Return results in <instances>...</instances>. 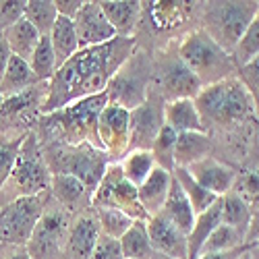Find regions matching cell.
Returning <instances> with one entry per match:
<instances>
[{
    "label": "cell",
    "instance_id": "obj_1",
    "mask_svg": "<svg viewBox=\"0 0 259 259\" xmlns=\"http://www.w3.org/2000/svg\"><path fill=\"white\" fill-rule=\"evenodd\" d=\"M135 37H114L94 48H83L56 69L48 81V96L39 112L50 114L73 102L106 92L116 71L133 56Z\"/></svg>",
    "mask_w": 259,
    "mask_h": 259
},
{
    "label": "cell",
    "instance_id": "obj_2",
    "mask_svg": "<svg viewBox=\"0 0 259 259\" xmlns=\"http://www.w3.org/2000/svg\"><path fill=\"white\" fill-rule=\"evenodd\" d=\"M108 104L106 92L73 102L69 106L54 110L44 116V128L48 133L56 135L60 143L67 145H81L90 143L102 149L98 137V118Z\"/></svg>",
    "mask_w": 259,
    "mask_h": 259
},
{
    "label": "cell",
    "instance_id": "obj_3",
    "mask_svg": "<svg viewBox=\"0 0 259 259\" xmlns=\"http://www.w3.org/2000/svg\"><path fill=\"white\" fill-rule=\"evenodd\" d=\"M195 106L203 122H239L257 114L255 102L239 77H228L218 83L205 85L197 94Z\"/></svg>",
    "mask_w": 259,
    "mask_h": 259
},
{
    "label": "cell",
    "instance_id": "obj_4",
    "mask_svg": "<svg viewBox=\"0 0 259 259\" xmlns=\"http://www.w3.org/2000/svg\"><path fill=\"white\" fill-rule=\"evenodd\" d=\"M177 56L201 81L203 88L232 77V71L236 69L232 56L224 52L203 29H195L187 33L181 41Z\"/></svg>",
    "mask_w": 259,
    "mask_h": 259
},
{
    "label": "cell",
    "instance_id": "obj_5",
    "mask_svg": "<svg viewBox=\"0 0 259 259\" xmlns=\"http://www.w3.org/2000/svg\"><path fill=\"white\" fill-rule=\"evenodd\" d=\"M259 11L257 0H236V3H207L203 9V31L224 52L232 54L245 35L253 17Z\"/></svg>",
    "mask_w": 259,
    "mask_h": 259
},
{
    "label": "cell",
    "instance_id": "obj_6",
    "mask_svg": "<svg viewBox=\"0 0 259 259\" xmlns=\"http://www.w3.org/2000/svg\"><path fill=\"white\" fill-rule=\"evenodd\" d=\"M108 166H110V156L104 149L90 143H81V145L56 143L50 149L48 170L52 168V175H56V172L71 175L88 187L90 193L96 191Z\"/></svg>",
    "mask_w": 259,
    "mask_h": 259
},
{
    "label": "cell",
    "instance_id": "obj_7",
    "mask_svg": "<svg viewBox=\"0 0 259 259\" xmlns=\"http://www.w3.org/2000/svg\"><path fill=\"white\" fill-rule=\"evenodd\" d=\"M149 77H152V67L145 52H133L116 75L110 79L106 88L108 104L120 106L124 110H135L141 104L149 100Z\"/></svg>",
    "mask_w": 259,
    "mask_h": 259
},
{
    "label": "cell",
    "instance_id": "obj_8",
    "mask_svg": "<svg viewBox=\"0 0 259 259\" xmlns=\"http://www.w3.org/2000/svg\"><path fill=\"white\" fill-rule=\"evenodd\" d=\"M7 185L11 189V201L19 197L39 195V193H46V189L50 187V170L33 135H25Z\"/></svg>",
    "mask_w": 259,
    "mask_h": 259
},
{
    "label": "cell",
    "instance_id": "obj_9",
    "mask_svg": "<svg viewBox=\"0 0 259 259\" xmlns=\"http://www.w3.org/2000/svg\"><path fill=\"white\" fill-rule=\"evenodd\" d=\"M46 211V193L19 197L0 211V241L9 245H27L37 222Z\"/></svg>",
    "mask_w": 259,
    "mask_h": 259
},
{
    "label": "cell",
    "instance_id": "obj_10",
    "mask_svg": "<svg viewBox=\"0 0 259 259\" xmlns=\"http://www.w3.org/2000/svg\"><path fill=\"white\" fill-rule=\"evenodd\" d=\"M94 207H114L133 220H147V213L139 203L137 187L131 185L120 170V164H110L96 191L92 193Z\"/></svg>",
    "mask_w": 259,
    "mask_h": 259
},
{
    "label": "cell",
    "instance_id": "obj_11",
    "mask_svg": "<svg viewBox=\"0 0 259 259\" xmlns=\"http://www.w3.org/2000/svg\"><path fill=\"white\" fill-rule=\"evenodd\" d=\"M69 236V215L60 209H46L25 245L31 259H54Z\"/></svg>",
    "mask_w": 259,
    "mask_h": 259
},
{
    "label": "cell",
    "instance_id": "obj_12",
    "mask_svg": "<svg viewBox=\"0 0 259 259\" xmlns=\"http://www.w3.org/2000/svg\"><path fill=\"white\" fill-rule=\"evenodd\" d=\"M100 145L110 158H124L131 143V112L120 106L106 104L98 118Z\"/></svg>",
    "mask_w": 259,
    "mask_h": 259
},
{
    "label": "cell",
    "instance_id": "obj_13",
    "mask_svg": "<svg viewBox=\"0 0 259 259\" xmlns=\"http://www.w3.org/2000/svg\"><path fill=\"white\" fill-rule=\"evenodd\" d=\"M160 90L166 102L195 100L197 94L203 90V85L185 67V62L179 56H172L166 58V62L160 67Z\"/></svg>",
    "mask_w": 259,
    "mask_h": 259
},
{
    "label": "cell",
    "instance_id": "obj_14",
    "mask_svg": "<svg viewBox=\"0 0 259 259\" xmlns=\"http://www.w3.org/2000/svg\"><path fill=\"white\" fill-rule=\"evenodd\" d=\"M147 234L152 241L154 253L166 259H189V243L187 234L172 224L162 213H156L147 218Z\"/></svg>",
    "mask_w": 259,
    "mask_h": 259
},
{
    "label": "cell",
    "instance_id": "obj_15",
    "mask_svg": "<svg viewBox=\"0 0 259 259\" xmlns=\"http://www.w3.org/2000/svg\"><path fill=\"white\" fill-rule=\"evenodd\" d=\"M75 31L79 37V48H94L108 44L116 37L112 25L106 21L100 3H85L79 15L75 17Z\"/></svg>",
    "mask_w": 259,
    "mask_h": 259
},
{
    "label": "cell",
    "instance_id": "obj_16",
    "mask_svg": "<svg viewBox=\"0 0 259 259\" xmlns=\"http://www.w3.org/2000/svg\"><path fill=\"white\" fill-rule=\"evenodd\" d=\"M164 126V108L149 98L145 104L131 110V149H152V143Z\"/></svg>",
    "mask_w": 259,
    "mask_h": 259
},
{
    "label": "cell",
    "instance_id": "obj_17",
    "mask_svg": "<svg viewBox=\"0 0 259 259\" xmlns=\"http://www.w3.org/2000/svg\"><path fill=\"white\" fill-rule=\"evenodd\" d=\"M187 170L203 189L213 193L215 197H224L226 193H230L232 187H234V181H236L234 168L211 158V156H207V158H203L195 164H191Z\"/></svg>",
    "mask_w": 259,
    "mask_h": 259
},
{
    "label": "cell",
    "instance_id": "obj_18",
    "mask_svg": "<svg viewBox=\"0 0 259 259\" xmlns=\"http://www.w3.org/2000/svg\"><path fill=\"white\" fill-rule=\"evenodd\" d=\"M100 9L106 21L112 25L116 37H133L143 9L141 3L137 0H102Z\"/></svg>",
    "mask_w": 259,
    "mask_h": 259
},
{
    "label": "cell",
    "instance_id": "obj_19",
    "mask_svg": "<svg viewBox=\"0 0 259 259\" xmlns=\"http://www.w3.org/2000/svg\"><path fill=\"white\" fill-rule=\"evenodd\" d=\"M172 187V172L156 166L154 172L147 177V181L137 187V195H139V203L145 209L147 218L160 213L166 199H168V193Z\"/></svg>",
    "mask_w": 259,
    "mask_h": 259
},
{
    "label": "cell",
    "instance_id": "obj_20",
    "mask_svg": "<svg viewBox=\"0 0 259 259\" xmlns=\"http://www.w3.org/2000/svg\"><path fill=\"white\" fill-rule=\"evenodd\" d=\"M164 124L179 133H205V122L195 106V100H175L164 106Z\"/></svg>",
    "mask_w": 259,
    "mask_h": 259
},
{
    "label": "cell",
    "instance_id": "obj_21",
    "mask_svg": "<svg viewBox=\"0 0 259 259\" xmlns=\"http://www.w3.org/2000/svg\"><path fill=\"white\" fill-rule=\"evenodd\" d=\"M100 224L98 218L92 215H81V218L69 228L67 247L77 259H90L98 239H100Z\"/></svg>",
    "mask_w": 259,
    "mask_h": 259
},
{
    "label": "cell",
    "instance_id": "obj_22",
    "mask_svg": "<svg viewBox=\"0 0 259 259\" xmlns=\"http://www.w3.org/2000/svg\"><path fill=\"white\" fill-rule=\"evenodd\" d=\"M222 222V203L220 199L215 201L209 209L201 211L197 218H195V224H193L191 232L187 234V243H189V259H197L205 241L211 236V232L220 226Z\"/></svg>",
    "mask_w": 259,
    "mask_h": 259
},
{
    "label": "cell",
    "instance_id": "obj_23",
    "mask_svg": "<svg viewBox=\"0 0 259 259\" xmlns=\"http://www.w3.org/2000/svg\"><path fill=\"white\" fill-rule=\"evenodd\" d=\"M213 141L207 133H179L175 147V162L181 168H189L211 154Z\"/></svg>",
    "mask_w": 259,
    "mask_h": 259
},
{
    "label": "cell",
    "instance_id": "obj_24",
    "mask_svg": "<svg viewBox=\"0 0 259 259\" xmlns=\"http://www.w3.org/2000/svg\"><path fill=\"white\" fill-rule=\"evenodd\" d=\"M160 213L164 215V218H168L172 224H177L185 234H189L193 224H195L197 213L193 211L187 195L183 193L181 185L175 181V177H172V187H170V193H168V199H166Z\"/></svg>",
    "mask_w": 259,
    "mask_h": 259
},
{
    "label": "cell",
    "instance_id": "obj_25",
    "mask_svg": "<svg viewBox=\"0 0 259 259\" xmlns=\"http://www.w3.org/2000/svg\"><path fill=\"white\" fill-rule=\"evenodd\" d=\"M50 189L56 201L69 209L81 207L88 199L92 201V193L88 191V187L71 175H60V172L50 175Z\"/></svg>",
    "mask_w": 259,
    "mask_h": 259
},
{
    "label": "cell",
    "instance_id": "obj_26",
    "mask_svg": "<svg viewBox=\"0 0 259 259\" xmlns=\"http://www.w3.org/2000/svg\"><path fill=\"white\" fill-rule=\"evenodd\" d=\"M48 96V88L44 83H37L33 88H27L23 92H17L11 96H5L0 100V116H7V118H15L29 112L31 108H41Z\"/></svg>",
    "mask_w": 259,
    "mask_h": 259
},
{
    "label": "cell",
    "instance_id": "obj_27",
    "mask_svg": "<svg viewBox=\"0 0 259 259\" xmlns=\"http://www.w3.org/2000/svg\"><path fill=\"white\" fill-rule=\"evenodd\" d=\"M195 3H181V0H168V3H152L149 7V15H152V23L162 29L170 31L177 29L183 23H187V19L191 17Z\"/></svg>",
    "mask_w": 259,
    "mask_h": 259
},
{
    "label": "cell",
    "instance_id": "obj_28",
    "mask_svg": "<svg viewBox=\"0 0 259 259\" xmlns=\"http://www.w3.org/2000/svg\"><path fill=\"white\" fill-rule=\"evenodd\" d=\"M50 41H52V48L56 54V64L62 67L71 56H75L81 48H79V37L75 31V23L67 17H60L56 19V23L50 31Z\"/></svg>",
    "mask_w": 259,
    "mask_h": 259
},
{
    "label": "cell",
    "instance_id": "obj_29",
    "mask_svg": "<svg viewBox=\"0 0 259 259\" xmlns=\"http://www.w3.org/2000/svg\"><path fill=\"white\" fill-rule=\"evenodd\" d=\"M7 41H9V48L13 52V56H19V58H23V60H31V54L37 46V41H39V33L35 31V27L29 23V21L23 17V19H19L17 23H13L9 29L3 31Z\"/></svg>",
    "mask_w": 259,
    "mask_h": 259
},
{
    "label": "cell",
    "instance_id": "obj_30",
    "mask_svg": "<svg viewBox=\"0 0 259 259\" xmlns=\"http://www.w3.org/2000/svg\"><path fill=\"white\" fill-rule=\"evenodd\" d=\"M39 81L35 79L33 71H31V64L19 56H13L9 67L0 79V96H11V94H17V92H23L27 88H33Z\"/></svg>",
    "mask_w": 259,
    "mask_h": 259
},
{
    "label": "cell",
    "instance_id": "obj_31",
    "mask_svg": "<svg viewBox=\"0 0 259 259\" xmlns=\"http://www.w3.org/2000/svg\"><path fill=\"white\" fill-rule=\"evenodd\" d=\"M118 241L124 259H152L156 255L147 234V220H135Z\"/></svg>",
    "mask_w": 259,
    "mask_h": 259
},
{
    "label": "cell",
    "instance_id": "obj_32",
    "mask_svg": "<svg viewBox=\"0 0 259 259\" xmlns=\"http://www.w3.org/2000/svg\"><path fill=\"white\" fill-rule=\"evenodd\" d=\"M172 177H175V181L181 185V189H183V193L187 195V199H189L193 211H195L197 215H199L201 211L209 209L215 201L220 199V197H215L213 193H209L207 189H203L195 179L189 175V170H187V168L177 166L175 170H172Z\"/></svg>",
    "mask_w": 259,
    "mask_h": 259
},
{
    "label": "cell",
    "instance_id": "obj_33",
    "mask_svg": "<svg viewBox=\"0 0 259 259\" xmlns=\"http://www.w3.org/2000/svg\"><path fill=\"white\" fill-rule=\"evenodd\" d=\"M118 164L124 179L135 187H141L156 168V160L149 149H131Z\"/></svg>",
    "mask_w": 259,
    "mask_h": 259
},
{
    "label": "cell",
    "instance_id": "obj_34",
    "mask_svg": "<svg viewBox=\"0 0 259 259\" xmlns=\"http://www.w3.org/2000/svg\"><path fill=\"white\" fill-rule=\"evenodd\" d=\"M220 203H222V224H228L236 230H241L243 234H249L251 220H253L251 207L234 191L220 197Z\"/></svg>",
    "mask_w": 259,
    "mask_h": 259
},
{
    "label": "cell",
    "instance_id": "obj_35",
    "mask_svg": "<svg viewBox=\"0 0 259 259\" xmlns=\"http://www.w3.org/2000/svg\"><path fill=\"white\" fill-rule=\"evenodd\" d=\"M31 71L35 75V79L39 83H46L54 77L58 64H56V54H54V48H52V41H50V35H41L37 46L31 54Z\"/></svg>",
    "mask_w": 259,
    "mask_h": 259
},
{
    "label": "cell",
    "instance_id": "obj_36",
    "mask_svg": "<svg viewBox=\"0 0 259 259\" xmlns=\"http://www.w3.org/2000/svg\"><path fill=\"white\" fill-rule=\"evenodd\" d=\"M23 17L35 27L39 35H50L58 19V11H56L54 0H29V3H25Z\"/></svg>",
    "mask_w": 259,
    "mask_h": 259
},
{
    "label": "cell",
    "instance_id": "obj_37",
    "mask_svg": "<svg viewBox=\"0 0 259 259\" xmlns=\"http://www.w3.org/2000/svg\"><path fill=\"white\" fill-rule=\"evenodd\" d=\"M247 245V234H243L241 230H236L228 224H222L211 232V236L205 241L203 249L199 255L203 253H224V251H232V249H241Z\"/></svg>",
    "mask_w": 259,
    "mask_h": 259
},
{
    "label": "cell",
    "instance_id": "obj_38",
    "mask_svg": "<svg viewBox=\"0 0 259 259\" xmlns=\"http://www.w3.org/2000/svg\"><path fill=\"white\" fill-rule=\"evenodd\" d=\"M175 147H177V133L172 131L168 124H164L160 128V133L156 135L154 143H152V156L156 160V166L172 172L177 168V162H175Z\"/></svg>",
    "mask_w": 259,
    "mask_h": 259
},
{
    "label": "cell",
    "instance_id": "obj_39",
    "mask_svg": "<svg viewBox=\"0 0 259 259\" xmlns=\"http://www.w3.org/2000/svg\"><path fill=\"white\" fill-rule=\"evenodd\" d=\"M257 54H259V11H257V15L253 17L251 25L247 27L245 35L241 37V41L236 44V48L232 50L230 56H232L234 67L241 69V67H245L249 60H253Z\"/></svg>",
    "mask_w": 259,
    "mask_h": 259
},
{
    "label": "cell",
    "instance_id": "obj_40",
    "mask_svg": "<svg viewBox=\"0 0 259 259\" xmlns=\"http://www.w3.org/2000/svg\"><path fill=\"white\" fill-rule=\"evenodd\" d=\"M98 211V224H100V232L104 236H110V239H120V236L133 226V218H128L126 213L114 209V207H96Z\"/></svg>",
    "mask_w": 259,
    "mask_h": 259
},
{
    "label": "cell",
    "instance_id": "obj_41",
    "mask_svg": "<svg viewBox=\"0 0 259 259\" xmlns=\"http://www.w3.org/2000/svg\"><path fill=\"white\" fill-rule=\"evenodd\" d=\"M25 137H0V193H3Z\"/></svg>",
    "mask_w": 259,
    "mask_h": 259
},
{
    "label": "cell",
    "instance_id": "obj_42",
    "mask_svg": "<svg viewBox=\"0 0 259 259\" xmlns=\"http://www.w3.org/2000/svg\"><path fill=\"white\" fill-rule=\"evenodd\" d=\"M234 187L236 189H232V191L249 207H251V203H259V166L257 168H251V170H245L243 175L236 177Z\"/></svg>",
    "mask_w": 259,
    "mask_h": 259
},
{
    "label": "cell",
    "instance_id": "obj_43",
    "mask_svg": "<svg viewBox=\"0 0 259 259\" xmlns=\"http://www.w3.org/2000/svg\"><path fill=\"white\" fill-rule=\"evenodd\" d=\"M239 79L243 81L247 92L251 94L255 108H257V114H259V54L253 60H249L245 67L239 69Z\"/></svg>",
    "mask_w": 259,
    "mask_h": 259
},
{
    "label": "cell",
    "instance_id": "obj_44",
    "mask_svg": "<svg viewBox=\"0 0 259 259\" xmlns=\"http://www.w3.org/2000/svg\"><path fill=\"white\" fill-rule=\"evenodd\" d=\"M25 15V3L23 0H3L0 3V31L9 29L19 19Z\"/></svg>",
    "mask_w": 259,
    "mask_h": 259
},
{
    "label": "cell",
    "instance_id": "obj_45",
    "mask_svg": "<svg viewBox=\"0 0 259 259\" xmlns=\"http://www.w3.org/2000/svg\"><path fill=\"white\" fill-rule=\"evenodd\" d=\"M90 259H124L122 249H120V241L100 234V239H98Z\"/></svg>",
    "mask_w": 259,
    "mask_h": 259
},
{
    "label": "cell",
    "instance_id": "obj_46",
    "mask_svg": "<svg viewBox=\"0 0 259 259\" xmlns=\"http://www.w3.org/2000/svg\"><path fill=\"white\" fill-rule=\"evenodd\" d=\"M56 11L60 17H67L71 21H75V17L79 15V11L83 9V0H54Z\"/></svg>",
    "mask_w": 259,
    "mask_h": 259
},
{
    "label": "cell",
    "instance_id": "obj_47",
    "mask_svg": "<svg viewBox=\"0 0 259 259\" xmlns=\"http://www.w3.org/2000/svg\"><path fill=\"white\" fill-rule=\"evenodd\" d=\"M11 58H13V52L9 48V41H7L5 33L0 31V79H3V75H5V71L9 67V62H11Z\"/></svg>",
    "mask_w": 259,
    "mask_h": 259
},
{
    "label": "cell",
    "instance_id": "obj_48",
    "mask_svg": "<svg viewBox=\"0 0 259 259\" xmlns=\"http://www.w3.org/2000/svg\"><path fill=\"white\" fill-rule=\"evenodd\" d=\"M247 251V245L241 249H232V251H224V253H203L197 259H239L243 253Z\"/></svg>",
    "mask_w": 259,
    "mask_h": 259
},
{
    "label": "cell",
    "instance_id": "obj_49",
    "mask_svg": "<svg viewBox=\"0 0 259 259\" xmlns=\"http://www.w3.org/2000/svg\"><path fill=\"white\" fill-rule=\"evenodd\" d=\"M251 241H259V213L251 220V228H249V234H247V243Z\"/></svg>",
    "mask_w": 259,
    "mask_h": 259
},
{
    "label": "cell",
    "instance_id": "obj_50",
    "mask_svg": "<svg viewBox=\"0 0 259 259\" xmlns=\"http://www.w3.org/2000/svg\"><path fill=\"white\" fill-rule=\"evenodd\" d=\"M247 253H249V259H259V241L247 243Z\"/></svg>",
    "mask_w": 259,
    "mask_h": 259
},
{
    "label": "cell",
    "instance_id": "obj_51",
    "mask_svg": "<svg viewBox=\"0 0 259 259\" xmlns=\"http://www.w3.org/2000/svg\"><path fill=\"white\" fill-rule=\"evenodd\" d=\"M7 259H31V257L27 255V251H17V253H11Z\"/></svg>",
    "mask_w": 259,
    "mask_h": 259
},
{
    "label": "cell",
    "instance_id": "obj_52",
    "mask_svg": "<svg viewBox=\"0 0 259 259\" xmlns=\"http://www.w3.org/2000/svg\"><path fill=\"white\" fill-rule=\"evenodd\" d=\"M239 259H249V253H247V251H245V253H243V255H241V257H239Z\"/></svg>",
    "mask_w": 259,
    "mask_h": 259
},
{
    "label": "cell",
    "instance_id": "obj_53",
    "mask_svg": "<svg viewBox=\"0 0 259 259\" xmlns=\"http://www.w3.org/2000/svg\"><path fill=\"white\" fill-rule=\"evenodd\" d=\"M152 259H166V257H162V255H158V253H156V255H154Z\"/></svg>",
    "mask_w": 259,
    "mask_h": 259
},
{
    "label": "cell",
    "instance_id": "obj_54",
    "mask_svg": "<svg viewBox=\"0 0 259 259\" xmlns=\"http://www.w3.org/2000/svg\"><path fill=\"white\" fill-rule=\"evenodd\" d=\"M0 245H3V241H0Z\"/></svg>",
    "mask_w": 259,
    "mask_h": 259
}]
</instances>
